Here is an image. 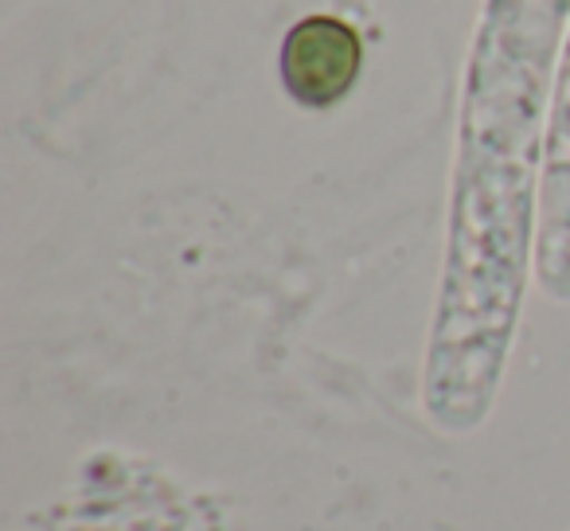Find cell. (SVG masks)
Masks as SVG:
<instances>
[{"instance_id": "cell-1", "label": "cell", "mask_w": 570, "mask_h": 531, "mask_svg": "<svg viewBox=\"0 0 570 531\" xmlns=\"http://www.w3.org/2000/svg\"><path fill=\"white\" fill-rule=\"evenodd\" d=\"M360 75V36L336 17H309L285 36L282 79L305 106H333Z\"/></svg>"}]
</instances>
